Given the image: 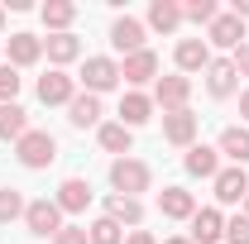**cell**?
<instances>
[{"label": "cell", "instance_id": "cell-1", "mask_svg": "<svg viewBox=\"0 0 249 244\" xmlns=\"http://www.w3.org/2000/svg\"><path fill=\"white\" fill-rule=\"evenodd\" d=\"M149 182H154V173H149L144 158H115V163H110V187H115V196H134V201H139V192H149Z\"/></svg>", "mask_w": 249, "mask_h": 244}, {"label": "cell", "instance_id": "cell-2", "mask_svg": "<svg viewBox=\"0 0 249 244\" xmlns=\"http://www.w3.org/2000/svg\"><path fill=\"white\" fill-rule=\"evenodd\" d=\"M15 158H19L29 173H43V168L58 158V139H53L48 129H29V134L15 144Z\"/></svg>", "mask_w": 249, "mask_h": 244}, {"label": "cell", "instance_id": "cell-3", "mask_svg": "<svg viewBox=\"0 0 249 244\" xmlns=\"http://www.w3.org/2000/svg\"><path fill=\"white\" fill-rule=\"evenodd\" d=\"M82 87H87L91 96L115 91V87H120V62L115 58H87L82 62Z\"/></svg>", "mask_w": 249, "mask_h": 244}, {"label": "cell", "instance_id": "cell-4", "mask_svg": "<svg viewBox=\"0 0 249 244\" xmlns=\"http://www.w3.org/2000/svg\"><path fill=\"white\" fill-rule=\"evenodd\" d=\"M24 225H29V235H38V240L58 235V230H62V211H58V201H48V196L29 201V206H24Z\"/></svg>", "mask_w": 249, "mask_h": 244}, {"label": "cell", "instance_id": "cell-5", "mask_svg": "<svg viewBox=\"0 0 249 244\" xmlns=\"http://www.w3.org/2000/svg\"><path fill=\"white\" fill-rule=\"evenodd\" d=\"M77 96V77H67L62 67H53L48 77H38V101L43 105H72Z\"/></svg>", "mask_w": 249, "mask_h": 244}, {"label": "cell", "instance_id": "cell-6", "mask_svg": "<svg viewBox=\"0 0 249 244\" xmlns=\"http://www.w3.org/2000/svg\"><path fill=\"white\" fill-rule=\"evenodd\" d=\"M211 187H216V201H220V206H240V201L249 196L245 168H220L216 177H211Z\"/></svg>", "mask_w": 249, "mask_h": 244}, {"label": "cell", "instance_id": "cell-7", "mask_svg": "<svg viewBox=\"0 0 249 244\" xmlns=\"http://www.w3.org/2000/svg\"><path fill=\"white\" fill-rule=\"evenodd\" d=\"M154 77H158V53L154 48H139V53H129L120 62V82H129V87H144Z\"/></svg>", "mask_w": 249, "mask_h": 244}, {"label": "cell", "instance_id": "cell-8", "mask_svg": "<svg viewBox=\"0 0 249 244\" xmlns=\"http://www.w3.org/2000/svg\"><path fill=\"white\" fill-rule=\"evenodd\" d=\"M187 96H192V82H187L182 72H178V77H158L154 101L163 105V115H173V110H187Z\"/></svg>", "mask_w": 249, "mask_h": 244}, {"label": "cell", "instance_id": "cell-9", "mask_svg": "<svg viewBox=\"0 0 249 244\" xmlns=\"http://www.w3.org/2000/svg\"><path fill=\"white\" fill-rule=\"evenodd\" d=\"M58 211L62 215H77V211H87L91 206V182L87 177H62V187H58Z\"/></svg>", "mask_w": 249, "mask_h": 244}, {"label": "cell", "instance_id": "cell-10", "mask_svg": "<svg viewBox=\"0 0 249 244\" xmlns=\"http://www.w3.org/2000/svg\"><path fill=\"white\" fill-rule=\"evenodd\" d=\"M192 244H220L225 240V215L216 211V206H206V211L192 215V235H187Z\"/></svg>", "mask_w": 249, "mask_h": 244}, {"label": "cell", "instance_id": "cell-11", "mask_svg": "<svg viewBox=\"0 0 249 244\" xmlns=\"http://www.w3.org/2000/svg\"><path fill=\"white\" fill-rule=\"evenodd\" d=\"M158 211L168 215V220H192L196 215V196L187 187H163L158 192Z\"/></svg>", "mask_w": 249, "mask_h": 244}, {"label": "cell", "instance_id": "cell-12", "mask_svg": "<svg viewBox=\"0 0 249 244\" xmlns=\"http://www.w3.org/2000/svg\"><path fill=\"white\" fill-rule=\"evenodd\" d=\"M110 48L124 53V58H129V53H139V48H144V24H139V19H129V15H120V19L110 24Z\"/></svg>", "mask_w": 249, "mask_h": 244}, {"label": "cell", "instance_id": "cell-13", "mask_svg": "<svg viewBox=\"0 0 249 244\" xmlns=\"http://www.w3.org/2000/svg\"><path fill=\"white\" fill-rule=\"evenodd\" d=\"M173 58H178V72H182V77L187 72H206V67H211V43H206V38H182Z\"/></svg>", "mask_w": 249, "mask_h": 244}, {"label": "cell", "instance_id": "cell-14", "mask_svg": "<svg viewBox=\"0 0 249 244\" xmlns=\"http://www.w3.org/2000/svg\"><path fill=\"white\" fill-rule=\"evenodd\" d=\"M240 38H245V19H235V15H216L211 29H206L211 48H240Z\"/></svg>", "mask_w": 249, "mask_h": 244}, {"label": "cell", "instance_id": "cell-15", "mask_svg": "<svg viewBox=\"0 0 249 244\" xmlns=\"http://www.w3.org/2000/svg\"><path fill=\"white\" fill-rule=\"evenodd\" d=\"M149 120H154V96H144V91L120 96V124L124 129H139V124H149Z\"/></svg>", "mask_w": 249, "mask_h": 244}, {"label": "cell", "instance_id": "cell-16", "mask_svg": "<svg viewBox=\"0 0 249 244\" xmlns=\"http://www.w3.org/2000/svg\"><path fill=\"white\" fill-rule=\"evenodd\" d=\"M163 139L178 144V149H192V139H196V115H192V110H173V115H163Z\"/></svg>", "mask_w": 249, "mask_h": 244}, {"label": "cell", "instance_id": "cell-17", "mask_svg": "<svg viewBox=\"0 0 249 244\" xmlns=\"http://www.w3.org/2000/svg\"><path fill=\"white\" fill-rule=\"evenodd\" d=\"M235 82H240L235 62L230 58H211V67H206V91L216 96V101H225V96L235 91Z\"/></svg>", "mask_w": 249, "mask_h": 244}, {"label": "cell", "instance_id": "cell-18", "mask_svg": "<svg viewBox=\"0 0 249 244\" xmlns=\"http://www.w3.org/2000/svg\"><path fill=\"white\" fill-rule=\"evenodd\" d=\"M182 168L192 173V177H216L220 173V149H211V144H192L182 158Z\"/></svg>", "mask_w": 249, "mask_h": 244}, {"label": "cell", "instance_id": "cell-19", "mask_svg": "<svg viewBox=\"0 0 249 244\" xmlns=\"http://www.w3.org/2000/svg\"><path fill=\"white\" fill-rule=\"evenodd\" d=\"M101 96H91V91H77L72 96V105H67V120L77 124V129H91V124H101Z\"/></svg>", "mask_w": 249, "mask_h": 244}, {"label": "cell", "instance_id": "cell-20", "mask_svg": "<svg viewBox=\"0 0 249 244\" xmlns=\"http://www.w3.org/2000/svg\"><path fill=\"white\" fill-rule=\"evenodd\" d=\"M38 58H43L38 34H10V67H34Z\"/></svg>", "mask_w": 249, "mask_h": 244}, {"label": "cell", "instance_id": "cell-21", "mask_svg": "<svg viewBox=\"0 0 249 244\" xmlns=\"http://www.w3.org/2000/svg\"><path fill=\"white\" fill-rule=\"evenodd\" d=\"M43 53H48L53 67H67V62L82 58V43H77V34H48L43 38Z\"/></svg>", "mask_w": 249, "mask_h": 244}, {"label": "cell", "instance_id": "cell-22", "mask_svg": "<svg viewBox=\"0 0 249 244\" xmlns=\"http://www.w3.org/2000/svg\"><path fill=\"white\" fill-rule=\"evenodd\" d=\"M96 139H101V149H106V153H120V158H129V149H134V129H124L120 120L101 124Z\"/></svg>", "mask_w": 249, "mask_h": 244}, {"label": "cell", "instance_id": "cell-23", "mask_svg": "<svg viewBox=\"0 0 249 244\" xmlns=\"http://www.w3.org/2000/svg\"><path fill=\"white\" fill-rule=\"evenodd\" d=\"M235 168H245L249 163V129H240V124H230V129H220V144H216Z\"/></svg>", "mask_w": 249, "mask_h": 244}, {"label": "cell", "instance_id": "cell-24", "mask_svg": "<svg viewBox=\"0 0 249 244\" xmlns=\"http://www.w3.org/2000/svg\"><path fill=\"white\" fill-rule=\"evenodd\" d=\"M106 215L115 220V225H134L139 230V220H144V201H134V196H106Z\"/></svg>", "mask_w": 249, "mask_h": 244}, {"label": "cell", "instance_id": "cell-25", "mask_svg": "<svg viewBox=\"0 0 249 244\" xmlns=\"http://www.w3.org/2000/svg\"><path fill=\"white\" fill-rule=\"evenodd\" d=\"M29 134V110L19 105V101H10V105H0V139H24Z\"/></svg>", "mask_w": 249, "mask_h": 244}, {"label": "cell", "instance_id": "cell-26", "mask_svg": "<svg viewBox=\"0 0 249 244\" xmlns=\"http://www.w3.org/2000/svg\"><path fill=\"white\" fill-rule=\"evenodd\" d=\"M178 24H182V5H178V0H154V5H149V29L173 34Z\"/></svg>", "mask_w": 249, "mask_h": 244}, {"label": "cell", "instance_id": "cell-27", "mask_svg": "<svg viewBox=\"0 0 249 244\" xmlns=\"http://www.w3.org/2000/svg\"><path fill=\"white\" fill-rule=\"evenodd\" d=\"M38 15H43V24H48L53 34H67V24L77 19V5H67V0H48Z\"/></svg>", "mask_w": 249, "mask_h": 244}, {"label": "cell", "instance_id": "cell-28", "mask_svg": "<svg viewBox=\"0 0 249 244\" xmlns=\"http://www.w3.org/2000/svg\"><path fill=\"white\" fill-rule=\"evenodd\" d=\"M87 240H91V244H124V230L110 220V215H101V220L87 225Z\"/></svg>", "mask_w": 249, "mask_h": 244}, {"label": "cell", "instance_id": "cell-29", "mask_svg": "<svg viewBox=\"0 0 249 244\" xmlns=\"http://www.w3.org/2000/svg\"><path fill=\"white\" fill-rule=\"evenodd\" d=\"M24 206H29V201H24V196H19L15 187H0V225L19 220V215H24Z\"/></svg>", "mask_w": 249, "mask_h": 244}, {"label": "cell", "instance_id": "cell-30", "mask_svg": "<svg viewBox=\"0 0 249 244\" xmlns=\"http://www.w3.org/2000/svg\"><path fill=\"white\" fill-rule=\"evenodd\" d=\"M220 10H216V0H187L182 5V19H192V24H206L211 29V19H216Z\"/></svg>", "mask_w": 249, "mask_h": 244}, {"label": "cell", "instance_id": "cell-31", "mask_svg": "<svg viewBox=\"0 0 249 244\" xmlns=\"http://www.w3.org/2000/svg\"><path fill=\"white\" fill-rule=\"evenodd\" d=\"M19 82H24L19 67H0V105H10V101L19 96Z\"/></svg>", "mask_w": 249, "mask_h": 244}, {"label": "cell", "instance_id": "cell-32", "mask_svg": "<svg viewBox=\"0 0 249 244\" xmlns=\"http://www.w3.org/2000/svg\"><path fill=\"white\" fill-rule=\"evenodd\" d=\"M225 244H249V215L225 220Z\"/></svg>", "mask_w": 249, "mask_h": 244}, {"label": "cell", "instance_id": "cell-33", "mask_svg": "<svg viewBox=\"0 0 249 244\" xmlns=\"http://www.w3.org/2000/svg\"><path fill=\"white\" fill-rule=\"evenodd\" d=\"M53 244H91V240H87V230H82V225H62L58 235H53Z\"/></svg>", "mask_w": 249, "mask_h": 244}, {"label": "cell", "instance_id": "cell-34", "mask_svg": "<svg viewBox=\"0 0 249 244\" xmlns=\"http://www.w3.org/2000/svg\"><path fill=\"white\" fill-rule=\"evenodd\" d=\"M235 72H240V77H249V43H240V48H235Z\"/></svg>", "mask_w": 249, "mask_h": 244}, {"label": "cell", "instance_id": "cell-35", "mask_svg": "<svg viewBox=\"0 0 249 244\" xmlns=\"http://www.w3.org/2000/svg\"><path fill=\"white\" fill-rule=\"evenodd\" d=\"M124 244H158V240L149 235V230H129V235H124Z\"/></svg>", "mask_w": 249, "mask_h": 244}, {"label": "cell", "instance_id": "cell-36", "mask_svg": "<svg viewBox=\"0 0 249 244\" xmlns=\"http://www.w3.org/2000/svg\"><path fill=\"white\" fill-rule=\"evenodd\" d=\"M235 19H249V0H235V10H230Z\"/></svg>", "mask_w": 249, "mask_h": 244}, {"label": "cell", "instance_id": "cell-37", "mask_svg": "<svg viewBox=\"0 0 249 244\" xmlns=\"http://www.w3.org/2000/svg\"><path fill=\"white\" fill-rule=\"evenodd\" d=\"M240 115L249 120V91H240Z\"/></svg>", "mask_w": 249, "mask_h": 244}, {"label": "cell", "instance_id": "cell-38", "mask_svg": "<svg viewBox=\"0 0 249 244\" xmlns=\"http://www.w3.org/2000/svg\"><path fill=\"white\" fill-rule=\"evenodd\" d=\"M163 244H192V240H187V235H173V240H163Z\"/></svg>", "mask_w": 249, "mask_h": 244}, {"label": "cell", "instance_id": "cell-39", "mask_svg": "<svg viewBox=\"0 0 249 244\" xmlns=\"http://www.w3.org/2000/svg\"><path fill=\"white\" fill-rule=\"evenodd\" d=\"M0 29H5V5H0Z\"/></svg>", "mask_w": 249, "mask_h": 244}, {"label": "cell", "instance_id": "cell-40", "mask_svg": "<svg viewBox=\"0 0 249 244\" xmlns=\"http://www.w3.org/2000/svg\"><path fill=\"white\" fill-rule=\"evenodd\" d=\"M245 215H249V196H245Z\"/></svg>", "mask_w": 249, "mask_h": 244}]
</instances>
